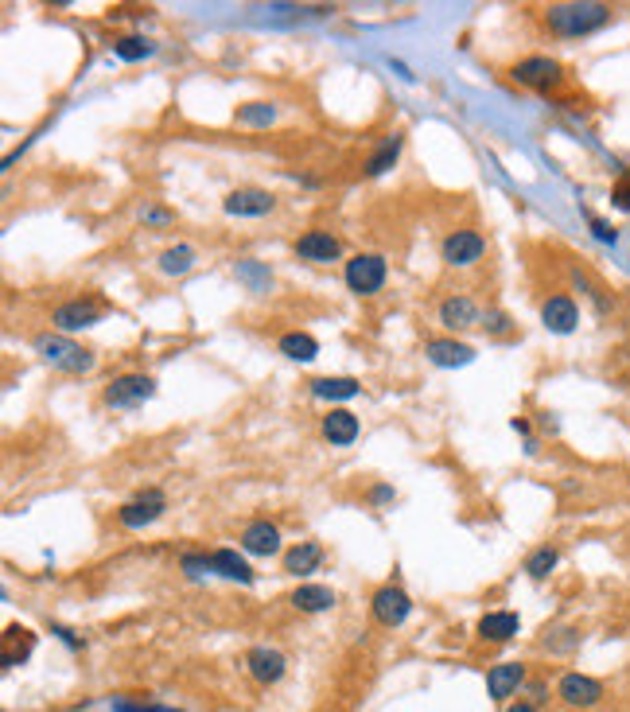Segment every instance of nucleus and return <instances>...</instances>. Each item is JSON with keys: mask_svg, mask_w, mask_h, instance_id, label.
<instances>
[{"mask_svg": "<svg viewBox=\"0 0 630 712\" xmlns=\"http://www.w3.org/2000/svg\"><path fill=\"white\" fill-rule=\"evenodd\" d=\"M615 16L611 4H595V0H572V4H549L545 8V28L560 39H584L595 36L599 28H607Z\"/></svg>", "mask_w": 630, "mask_h": 712, "instance_id": "nucleus-1", "label": "nucleus"}, {"mask_svg": "<svg viewBox=\"0 0 630 712\" xmlns=\"http://www.w3.org/2000/svg\"><path fill=\"white\" fill-rule=\"evenodd\" d=\"M32 347L43 362H51V366H59V370H67V374H86V370L94 366V351L78 347L67 335H35Z\"/></svg>", "mask_w": 630, "mask_h": 712, "instance_id": "nucleus-2", "label": "nucleus"}, {"mask_svg": "<svg viewBox=\"0 0 630 712\" xmlns=\"http://www.w3.org/2000/svg\"><path fill=\"white\" fill-rule=\"evenodd\" d=\"M385 257L382 253H354L343 269V281L354 296H374L385 285Z\"/></svg>", "mask_w": 630, "mask_h": 712, "instance_id": "nucleus-3", "label": "nucleus"}, {"mask_svg": "<svg viewBox=\"0 0 630 712\" xmlns=\"http://www.w3.org/2000/svg\"><path fill=\"white\" fill-rule=\"evenodd\" d=\"M510 78H514L518 86L549 94V90H557L560 82H564V67H560L557 59H549V55H529V59L510 67Z\"/></svg>", "mask_w": 630, "mask_h": 712, "instance_id": "nucleus-4", "label": "nucleus"}, {"mask_svg": "<svg viewBox=\"0 0 630 712\" xmlns=\"http://www.w3.org/2000/svg\"><path fill=\"white\" fill-rule=\"evenodd\" d=\"M152 393H156L152 374H121L102 390V401L109 409H133V405H144Z\"/></svg>", "mask_w": 630, "mask_h": 712, "instance_id": "nucleus-5", "label": "nucleus"}, {"mask_svg": "<svg viewBox=\"0 0 630 712\" xmlns=\"http://www.w3.org/2000/svg\"><path fill=\"white\" fill-rule=\"evenodd\" d=\"M105 316V304L94 300V296H74V300H63L55 312H51V323L59 331H86L94 323H102Z\"/></svg>", "mask_w": 630, "mask_h": 712, "instance_id": "nucleus-6", "label": "nucleus"}, {"mask_svg": "<svg viewBox=\"0 0 630 712\" xmlns=\"http://www.w3.org/2000/svg\"><path fill=\"white\" fill-rule=\"evenodd\" d=\"M557 697L560 705H568V709H595L603 697H607V689H603V681L599 677H588V674H564L557 681Z\"/></svg>", "mask_w": 630, "mask_h": 712, "instance_id": "nucleus-7", "label": "nucleus"}, {"mask_svg": "<svg viewBox=\"0 0 630 712\" xmlns=\"http://www.w3.org/2000/svg\"><path fill=\"white\" fill-rule=\"evenodd\" d=\"M168 510V499H164V491H156V487H148V491H140L133 499L125 502L121 510H117V522L125 526V530H140V526H152L160 514Z\"/></svg>", "mask_w": 630, "mask_h": 712, "instance_id": "nucleus-8", "label": "nucleus"}, {"mask_svg": "<svg viewBox=\"0 0 630 712\" xmlns=\"http://www.w3.org/2000/svg\"><path fill=\"white\" fill-rule=\"evenodd\" d=\"M370 611H374V619H378L382 627H401V623L409 619V611H413V600H409L405 588L382 584V588L374 592V600H370Z\"/></svg>", "mask_w": 630, "mask_h": 712, "instance_id": "nucleus-9", "label": "nucleus"}, {"mask_svg": "<svg viewBox=\"0 0 630 712\" xmlns=\"http://www.w3.org/2000/svg\"><path fill=\"white\" fill-rule=\"evenodd\" d=\"M483 253H487V238L479 230H452L444 238V261L452 269H467V265L483 261Z\"/></svg>", "mask_w": 630, "mask_h": 712, "instance_id": "nucleus-10", "label": "nucleus"}, {"mask_svg": "<svg viewBox=\"0 0 630 712\" xmlns=\"http://www.w3.org/2000/svg\"><path fill=\"white\" fill-rule=\"evenodd\" d=\"M541 323H545L553 335H572V331L580 327V308H576V300H572L568 292L549 296V300L541 304Z\"/></svg>", "mask_w": 630, "mask_h": 712, "instance_id": "nucleus-11", "label": "nucleus"}, {"mask_svg": "<svg viewBox=\"0 0 630 712\" xmlns=\"http://www.w3.org/2000/svg\"><path fill=\"white\" fill-rule=\"evenodd\" d=\"M273 207H277V199H273L269 191H261V187H238V191H230V195L222 199V211L238 214V218H261V214H269Z\"/></svg>", "mask_w": 630, "mask_h": 712, "instance_id": "nucleus-12", "label": "nucleus"}, {"mask_svg": "<svg viewBox=\"0 0 630 712\" xmlns=\"http://www.w3.org/2000/svg\"><path fill=\"white\" fill-rule=\"evenodd\" d=\"M292 250H296V257H304L312 265H327V261H335L343 253V246H339V238L331 230H308V234L296 238Z\"/></svg>", "mask_w": 630, "mask_h": 712, "instance_id": "nucleus-13", "label": "nucleus"}, {"mask_svg": "<svg viewBox=\"0 0 630 712\" xmlns=\"http://www.w3.org/2000/svg\"><path fill=\"white\" fill-rule=\"evenodd\" d=\"M245 666H249V674L257 677L261 685H277L284 670H288V658L273 650V646H253L249 654H245Z\"/></svg>", "mask_w": 630, "mask_h": 712, "instance_id": "nucleus-14", "label": "nucleus"}, {"mask_svg": "<svg viewBox=\"0 0 630 712\" xmlns=\"http://www.w3.org/2000/svg\"><path fill=\"white\" fill-rule=\"evenodd\" d=\"M525 685V666L522 662H502V666H490L487 670V693L490 701H510L518 689Z\"/></svg>", "mask_w": 630, "mask_h": 712, "instance_id": "nucleus-15", "label": "nucleus"}, {"mask_svg": "<svg viewBox=\"0 0 630 712\" xmlns=\"http://www.w3.org/2000/svg\"><path fill=\"white\" fill-rule=\"evenodd\" d=\"M440 323H444L448 331H467V327L483 323V308H479L471 296H448V300L440 304Z\"/></svg>", "mask_w": 630, "mask_h": 712, "instance_id": "nucleus-16", "label": "nucleus"}, {"mask_svg": "<svg viewBox=\"0 0 630 712\" xmlns=\"http://www.w3.org/2000/svg\"><path fill=\"white\" fill-rule=\"evenodd\" d=\"M242 549L253 557H273L280 549V530L273 522H249L242 530Z\"/></svg>", "mask_w": 630, "mask_h": 712, "instance_id": "nucleus-17", "label": "nucleus"}, {"mask_svg": "<svg viewBox=\"0 0 630 712\" xmlns=\"http://www.w3.org/2000/svg\"><path fill=\"white\" fill-rule=\"evenodd\" d=\"M518 631H522L518 611H487V615L479 619V639H487V642H510Z\"/></svg>", "mask_w": 630, "mask_h": 712, "instance_id": "nucleus-18", "label": "nucleus"}, {"mask_svg": "<svg viewBox=\"0 0 630 712\" xmlns=\"http://www.w3.org/2000/svg\"><path fill=\"white\" fill-rule=\"evenodd\" d=\"M424 355L428 362H436V366H467L475 351L467 347V343H459V339H428L424 343Z\"/></svg>", "mask_w": 630, "mask_h": 712, "instance_id": "nucleus-19", "label": "nucleus"}, {"mask_svg": "<svg viewBox=\"0 0 630 712\" xmlns=\"http://www.w3.org/2000/svg\"><path fill=\"white\" fill-rule=\"evenodd\" d=\"M323 436H327L331 444L347 448V444L358 440V417H354L350 409H331V413L323 417Z\"/></svg>", "mask_w": 630, "mask_h": 712, "instance_id": "nucleus-20", "label": "nucleus"}, {"mask_svg": "<svg viewBox=\"0 0 630 712\" xmlns=\"http://www.w3.org/2000/svg\"><path fill=\"white\" fill-rule=\"evenodd\" d=\"M292 607L304 611V615H319V611H331L335 607V592L327 584H300L292 592Z\"/></svg>", "mask_w": 630, "mask_h": 712, "instance_id": "nucleus-21", "label": "nucleus"}, {"mask_svg": "<svg viewBox=\"0 0 630 712\" xmlns=\"http://www.w3.org/2000/svg\"><path fill=\"white\" fill-rule=\"evenodd\" d=\"M319 561H323V549H319L315 541H300V545H292V549L284 553V572H288V576H304V572L319 569Z\"/></svg>", "mask_w": 630, "mask_h": 712, "instance_id": "nucleus-22", "label": "nucleus"}, {"mask_svg": "<svg viewBox=\"0 0 630 712\" xmlns=\"http://www.w3.org/2000/svg\"><path fill=\"white\" fill-rule=\"evenodd\" d=\"M210 565L218 576H226V580H238V584H253V569L245 565V557H238L234 549H214L210 553Z\"/></svg>", "mask_w": 630, "mask_h": 712, "instance_id": "nucleus-23", "label": "nucleus"}, {"mask_svg": "<svg viewBox=\"0 0 630 712\" xmlns=\"http://www.w3.org/2000/svg\"><path fill=\"white\" fill-rule=\"evenodd\" d=\"M280 355L292 358V362H312L319 355V343H315V335L308 331H288V335H280Z\"/></svg>", "mask_w": 630, "mask_h": 712, "instance_id": "nucleus-24", "label": "nucleus"}, {"mask_svg": "<svg viewBox=\"0 0 630 712\" xmlns=\"http://www.w3.org/2000/svg\"><path fill=\"white\" fill-rule=\"evenodd\" d=\"M312 393L315 397H327V401H347L362 393L358 378H312Z\"/></svg>", "mask_w": 630, "mask_h": 712, "instance_id": "nucleus-25", "label": "nucleus"}, {"mask_svg": "<svg viewBox=\"0 0 630 712\" xmlns=\"http://www.w3.org/2000/svg\"><path fill=\"white\" fill-rule=\"evenodd\" d=\"M32 646H35V635L28 627H8V631H4V666L24 662V658L32 654Z\"/></svg>", "mask_w": 630, "mask_h": 712, "instance_id": "nucleus-26", "label": "nucleus"}, {"mask_svg": "<svg viewBox=\"0 0 630 712\" xmlns=\"http://www.w3.org/2000/svg\"><path fill=\"white\" fill-rule=\"evenodd\" d=\"M397 156H401V137H385V141L374 148V156L366 160V176H385V172L397 164Z\"/></svg>", "mask_w": 630, "mask_h": 712, "instance_id": "nucleus-27", "label": "nucleus"}, {"mask_svg": "<svg viewBox=\"0 0 630 712\" xmlns=\"http://www.w3.org/2000/svg\"><path fill=\"white\" fill-rule=\"evenodd\" d=\"M560 565V549L557 545H541V549H533L529 557H525V572L533 576V580H545L549 572Z\"/></svg>", "mask_w": 630, "mask_h": 712, "instance_id": "nucleus-28", "label": "nucleus"}, {"mask_svg": "<svg viewBox=\"0 0 630 712\" xmlns=\"http://www.w3.org/2000/svg\"><path fill=\"white\" fill-rule=\"evenodd\" d=\"M238 125H253V129H265V125H273L277 121V106L273 102H245L238 106Z\"/></svg>", "mask_w": 630, "mask_h": 712, "instance_id": "nucleus-29", "label": "nucleus"}, {"mask_svg": "<svg viewBox=\"0 0 630 712\" xmlns=\"http://www.w3.org/2000/svg\"><path fill=\"white\" fill-rule=\"evenodd\" d=\"M191 265H195V250L191 246H172V250L160 253V273H168V277H183Z\"/></svg>", "mask_w": 630, "mask_h": 712, "instance_id": "nucleus-30", "label": "nucleus"}, {"mask_svg": "<svg viewBox=\"0 0 630 712\" xmlns=\"http://www.w3.org/2000/svg\"><path fill=\"white\" fill-rule=\"evenodd\" d=\"M156 47L148 43L144 36H121L117 43H113V55L121 59V63H137V59H148Z\"/></svg>", "mask_w": 630, "mask_h": 712, "instance_id": "nucleus-31", "label": "nucleus"}, {"mask_svg": "<svg viewBox=\"0 0 630 712\" xmlns=\"http://www.w3.org/2000/svg\"><path fill=\"white\" fill-rule=\"evenodd\" d=\"M179 565H183V572H187V576H203V572H214L210 557H203V553H183V557H179Z\"/></svg>", "mask_w": 630, "mask_h": 712, "instance_id": "nucleus-32", "label": "nucleus"}, {"mask_svg": "<svg viewBox=\"0 0 630 712\" xmlns=\"http://www.w3.org/2000/svg\"><path fill=\"white\" fill-rule=\"evenodd\" d=\"M560 639H545V646L553 650V654H568L572 646H580V631H572V627H564V631H557Z\"/></svg>", "mask_w": 630, "mask_h": 712, "instance_id": "nucleus-33", "label": "nucleus"}, {"mask_svg": "<svg viewBox=\"0 0 630 712\" xmlns=\"http://www.w3.org/2000/svg\"><path fill=\"white\" fill-rule=\"evenodd\" d=\"M611 207H619V211H630V172H627V176L615 179V187H611Z\"/></svg>", "mask_w": 630, "mask_h": 712, "instance_id": "nucleus-34", "label": "nucleus"}, {"mask_svg": "<svg viewBox=\"0 0 630 712\" xmlns=\"http://www.w3.org/2000/svg\"><path fill=\"white\" fill-rule=\"evenodd\" d=\"M588 222H592V234L599 238V242H607V246H615L619 242V234H615V226L611 222H603L599 214H588Z\"/></svg>", "mask_w": 630, "mask_h": 712, "instance_id": "nucleus-35", "label": "nucleus"}, {"mask_svg": "<svg viewBox=\"0 0 630 712\" xmlns=\"http://www.w3.org/2000/svg\"><path fill=\"white\" fill-rule=\"evenodd\" d=\"M483 327H487L490 335H510V316H506V312H487V316H483Z\"/></svg>", "mask_w": 630, "mask_h": 712, "instance_id": "nucleus-36", "label": "nucleus"}, {"mask_svg": "<svg viewBox=\"0 0 630 712\" xmlns=\"http://www.w3.org/2000/svg\"><path fill=\"white\" fill-rule=\"evenodd\" d=\"M506 712H541L537 705H529V701H518V705H510Z\"/></svg>", "mask_w": 630, "mask_h": 712, "instance_id": "nucleus-37", "label": "nucleus"}, {"mask_svg": "<svg viewBox=\"0 0 630 712\" xmlns=\"http://www.w3.org/2000/svg\"><path fill=\"white\" fill-rule=\"evenodd\" d=\"M514 432H522V436H529V421H522V417H514Z\"/></svg>", "mask_w": 630, "mask_h": 712, "instance_id": "nucleus-38", "label": "nucleus"}]
</instances>
